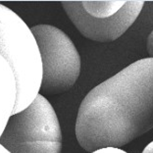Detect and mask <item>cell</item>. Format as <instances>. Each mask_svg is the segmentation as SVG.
Wrapping results in <instances>:
<instances>
[{
	"instance_id": "cell-1",
	"label": "cell",
	"mask_w": 153,
	"mask_h": 153,
	"mask_svg": "<svg viewBox=\"0 0 153 153\" xmlns=\"http://www.w3.org/2000/svg\"><path fill=\"white\" fill-rule=\"evenodd\" d=\"M153 128V58L134 62L92 88L79 105L75 133L88 152L120 148Z\"/></svg>"
},
{
	"instance_id": "cell-2",
	"label": "cell",
	"mask_w": 153,
	"mask_h": 153,
	"mask_svg": "<svg viewBox=\"0 0 153 153\" xmlns=\"http://www.w3.org/2000/svg\"><path fill=\"white\" fill-rule=\"evenodd\" d=\"M0 56L12 69L17 85L13 114L26 109L39 94L41 60L36 38L21 17L0 3Z\"/></svg>"
},
{
	"instance_id": "cell-3",
	"label": "cell",
	"mask_w": 153,
	"mask_h": 153,
	"mask_svg": "<svg viewBox=\"0 0 153 153\" xmlns=\"http://www.w3.org/2000/svg\"><path fill=\"white\" fill-rule=\"evenodd\" d=\"M0 143L11 153H61L62 131L54 108L42 94L10 117Z\"/></svg>"
},
{
	"instance_id": "cell-4",
	"label": "cell",
	"mask_w": 153,
	"mask_h": 153,
	"mask_svg": "<svg viewBox=\"0 0 153 153\" xmlns=\"http://www.w3.org/2000/svg\"><path fill=\"white\" fill-rule=\"evenodd\" d=\"M41 60L39 92L60 94L71 89L81 74V57L70 36L51 25L30 27Z\"/></svg>"
},
{
	"instance_id": "cell-5",
	"label": "cell",
	"mask_w": 153,
	"mask_h": 153,
	"mask_svg": "<svg viewBox=\"0 0 153 153\" xmlns=\"http://www.w3.org/2000/svg\"><path fill=\"white\" fill-rule=\"evenodd\" d=\"M144 1L128 0L114 16L95 19L83 10L81 1H63L62 6L74 26L83 36L98 42H111L128 30L140 14Z\"/></svg>"
},
{
	"instance_id": "cell-6",
	"label": "cell",
	"mask_w": 153,
	"mask_h": 153,
	"mask_svg": "<svg viewBox=\"0 0 153 153\" xmlns=\"http://www.w3.org/2000/svg\"><path fill=\"white\" fill-rule=\"evenodd\" d=\"M17 98V85L12 69L0 56V137L12 116Z\"/></svg>"
},
{
	"instance_id": "cell-7",
	"label": "cell",
	"mask_w": 153,
	"mask_h": 153,
	"mask_svg": "<svg viewBox=\"0 0 153 153\" xmlns=\"http://www.w3.org/2000/svg\"><path fill=\"white\" fill-rule=\"evenodd\" d=\"M127 1L123 0H85L81 1L83 10L95 19H106L120 11Z\"/></svg>"
},
{
	"instance_id": "cell-8",
	"label": "cell",
	"mask_w": 153,
	"mask_h": 153,
	"mask_svg": "<svg viewBox=\"0 0 153 153\" xmlns=\"http://www.w3.org/2000/svg\"><path fill=\"white\" fill-rule=\"evenodd\" d=\"M90 153H128L126 151H124L121 148H113V147H107V148H101L98 150H95Z\"/></svg>"
},
{
	"instance_id": "cell-9",
	"label": "cell",
	"mask_w": 153,
	"mask_h": 153,
	"mask_svg": "<svg viewBox=\"0 0 153 153\" xmlns=\"http://www.w3.org/2000/svg\"><path fill=\"white\" fill-rule=\"evenodd\" d=\"M146 48L148 54L150 55V57L153 58V30L151 33L149 34V36L147 38V43H146Z\"/></svg>"
},
{
	"instance_id": "cell-10",
	"label": "cell",
	"mask_w": 153,
	"mask_h": 153,
	"mask_svg": "<svg viewBox=\"0 0 153 153\" xmlns=\"http://www.w3.org/2000/svg\"><path fill=\"white\" fill-rule=\"evenodd\" d=\"M142 153H153V141H151L148 145L145 146Z\"/></svg>"
},
{
	"instance_id": "cell-11",
	"label": "cell",
	"mask_w": 153,
	"mask_h": 153,
	"mask_svg": "<svg viewBox=\"0 0 153 153\" xmlns=\"http://www.w3.org/2000/svg\"><path fill=\"white\" fill-rule=\"evenodd\" d=\"M0 153H11V152H10L8 149L5 148L1 143H0Z\"/></svg>"
}]
</instances>
